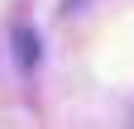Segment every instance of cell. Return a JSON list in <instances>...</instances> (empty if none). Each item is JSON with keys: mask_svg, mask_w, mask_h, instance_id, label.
Returning <instances> with one entry per match:
<instances>
[{"mask_svg": "<svg viewBox=\"0 0 134 129\" xmlns=\"http://www.w3.org/2000/svg\"><path fill=\"white\" fill-rule=\"evenodd\" d=\"M14 43H19V62L34 67V62H38V38H34L29 29H14Z\"/></svg>", "mask_w": 134, "mask_h": 129, "instance_id": "1", "label": "cell"}]
</instances>
